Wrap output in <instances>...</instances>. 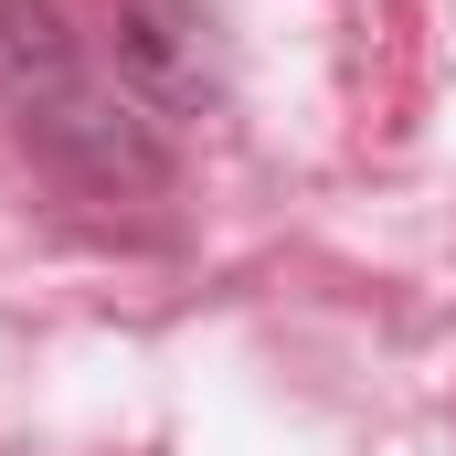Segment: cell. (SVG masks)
I'll return each instance as SVG.
<instances>
[{"label": "cell", "mask_w": 456, "mask_h": 456, "mask_svg": "<svg viewBox=\"0 0 456 456\" xmlns=\"http://www.w3.org/2000/svg\"><path fill=\"white\" fill-rule=\"evenodd\" d=\"M117 86L138 96L149 117H202L224 107V32H213V11L202 0H117Z\"/></svg>", "instance_id": "obj_1"}, {"label": "cell", "mask_w": 456, "mask_h": 456, "mask_svg": "<svg viewBox=\"0 0 456 456\" xmlns=\"http://www.w3.org/2000/svg\"><path fill=\"white\" fill-rule=\"evenodd\" d=\"M86 86L96 75H86V43H75L64 0H0V107L21 127H43V117L75 107Z\"/></svg>", "instance_id": "obj_2"}]
</instances>
